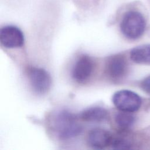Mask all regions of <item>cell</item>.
I'll list each match as a JSON object with an SVG mask.
<instances>
[{
    "instance_id": "8",
    "label": "cell",
    "mask_w": 150,
    "mask_h": 150,
    "mask_svg": "<svg viewBox=\"0 0 150 150\" xmlns=\"http://www.w3.org/2000/svg\"><path fill=\"white\" fill-rule=\"evenodd\" d=\"M112 135L107 130L96 128L90 131L87 135L88 144L97 149H104L110 146Z\"/></svg>"
},
{
    "instance_id": "9",
    "label": "cell",
    "mask_w": 150,
    "mask_h": 150,
    "mask_svg": "<svg viewBox=\"0 0 150 150\" xmlns=\"http://www.w3.org/2000/svg\"><path fill=\"white\" fill-rule=\"evenodd\" d=\"M108 116L107 110L101 107H93L84 110L80 114L81 118L88 122H101Z\"/></svg>"
},
{
    "instance_id": "2",
    "label": "cell",
    "mask_w": 150,
    "mask_h": 150,
    "mask_svg": "<svg viewBox=\"0 0 150 150\" xmlns=\"http://www.w3.org/2000/svg\"><path fill=\"white\" fill-rule=\"evenodd\" d=\"M146 21L139 11L131 10L123 16L120 23V29L123 35L131 40L140 38L145 32Z\"/></svg>"
},
{
    "instance_id": "4",
    "label": "cell",
    "mask_w": 150,
    "mask_h": 150,
    "mask_svg": "<svg viewBox=\"0 0 150 150\" xmlns=\"http://www.w3.org/2000/svg\"><path fill=\"white\" fill-rule=\"evenodd\" d=\"M128 69L127 60L125 57L122 54L112 55L106 60L105 72L112 80H121L127 74Z\"/></svg>"
},
{
    "instance_id": "13",
    "label": "cell",
    "mask_w": 150,
    "mask_h": 150,
    "mask_svg": "<svg viewBox=\"0 0 150 150\" xmlns=\"http://www.w3.org/2000/svg\"><path fill=\"white\" fill-rule=\"evenodd\" d=\"M141 86L145 92L150 94V76L146 77L142 80Z\"/></svg>"
},
{
    "instance_id": "11",
    "label": "cell",
    "mask_w": 150,
    "mask_h": 150,
    "mask_svg": "<svg viewBox=\"0 0 150 150\" xmlns=\"http://www.w3.org/2000/svg\"><path fill=\"white\" fill-rule=\"evenodd\" d=\"M135 117L132 112L120 111L115 115L116 124L123 131L131 128L135 122Z\"/></svg>"
},
{
    "instance_id": "12",
    "label": "cell",
    "mask_w": 150,
    "mask_h": 150,
    "mask_svg": "<svg viewBox=\"0 0 150 150\" xmlns=\"http://www.w3.org/2000/svg\"><path fill=\"white\" fill-rule=\"evenodd\" d=\"M110 146L114 149H129L132 148L131 141L123 134L112 135Z\"/></svg>"
},
{
    "instance_id": "10",
    "label": "cell",
    "mask_w": 150,
    "mask_h": 150,
    "mask_svg": "<svg viewBox=\"0 0 150 150\" xmlns=\"http://www.w3.org/2000/svg\"><path fill=\"white\" fill-rule=\"evenodd\" d=\"M129 55L131 60L134 63L150 64V44L143 45L133 48Z\"/></svg>"
},
{
    "instance_id": "3",
    "label": "cell",
    "mask_w": 150,
    "mask_h": 150,
    "mask_svg": "<svg viewBox=\"0 0 150 150\" xmlns=\"http://www.w3.org/2000/svg\"><path fill=\"white\" fill-rule=\"evenodd\" d=\"M112 101L120 111L134 112L141 106L142 99L136 93L128 90L117 91L112 96Z\"/></svg>"
},
{
    "instance_id": "5",
    "label": "cell",
    "mask_w": 150,
    "mask_h": 150,
    "mask_svg": "<svg viewBox=\"0 0 150 150\" xmlns=\"http://www.w3.org/2000/svg\"><path fill=\"white\" fill-rule=\"evenodd\" d=\"M28 77L30 86L36 93L45 94L50 89L52 79L45 69L32 67L29 71Z\"/></svg>"
},
{
    "instance_id": "7",
    "label": "cell",
    "mask_w": 150,
    "mask_h": 150,
    "mask_svg": "<svg viewBox=\"0 0 150 150\" xmlns=\"http://www.w3.org/2000/svg\"><path fill=\"white\" fill-rule=\"evenodd\" d=\"M93 67V60L89 56L86 54L81 56L77 60L73 67V78L77 82H84L92 74Z\"/></svg>"
},
{
    "instance_id": "6",
    "label": "cell",
    "mask_w": 150,
    "mask_h": 150,
    "mask_svg": "<svg viewBox=\"0 0 150 150\" xmlns=\"http://www.w3.org/2000/svg\"><path fill=\"white\" fill-rule=\"evenodd\" d=\"M0 42L6 48L19 47L24 43V36L16 26L7 25L0 30Z\"/></svg>"
},
{
    "instance_id": "1",
    "label": "cell",
    "mask_w": 150,
    "mask_h": 150,
    "mask_svg": "<svg viewBox=\"0 0 150 150\" xmlns=\"http://www.w3.org/2000/svg\"><path fill=\"white\" fill-rule=\"evenodd\" d=\"M54 131L61 139H69L78 136L82 132V127L77 122V117L67 110L57 112L54 117Z\"/></svg>"
}]
</instances>
